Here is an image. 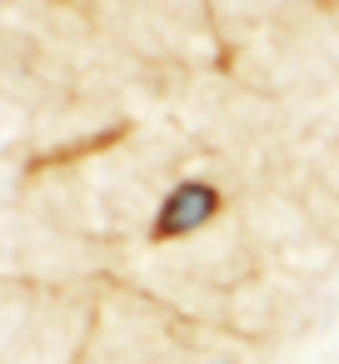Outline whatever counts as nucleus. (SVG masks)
<instances>
[{
	"instance_id": "1",
	"label": "nucleus",
	"mask_w": 339,
	"mask_h": 364,
	"mask_svg": "<svg viewBox=\"0 0 339 364\" xmlns=\"http://www.w3.org/2000/svg\"><path fill=\"white\" fill-rule=\"evenodd\" d=\"M215 215V190L210 185H180L170 200H165V210H160V220H155V235H190L195 225H205Z\"/></svg>"
}]
</instances>
